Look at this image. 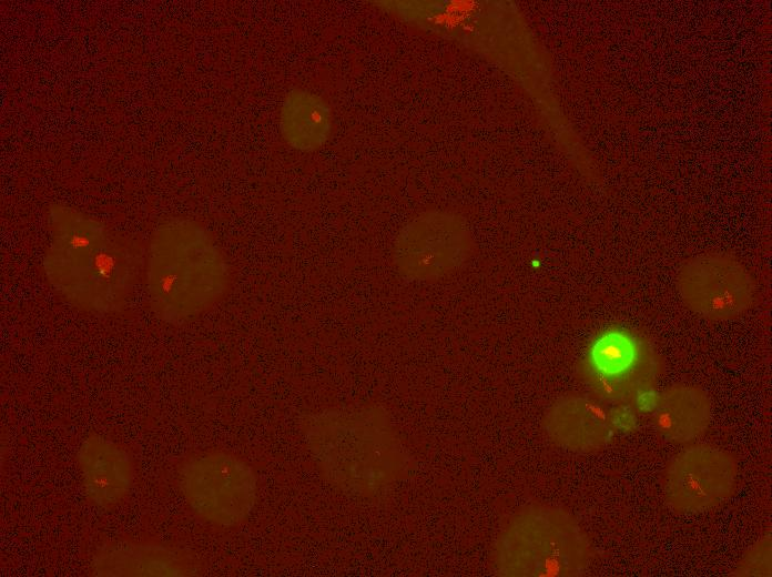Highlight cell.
<instances>
[{
	"instance_id": "cell-1",
	"label": "cell",
	"mask_w": 772,
	"mask_h": 577,
	"mask_svg": "<svg viewBox=\"0 0 772 577\" xmlns=\"http://www.w3.org/2000/svg\"><path fill=\"white\" fill-rule=\"evenodd\" d=\"M301 427L318 473L341 490L373 493L405 468L403 447L378 409L326 408L303 417Z\"/></svg>"
},
{
	"instance_id": "cell-2",
	"label": "cell",
	"mask_w": 772,
	"mask_h": 577,
	"mask_svg": "<svg viewBox=\"0 0 772 577\" xmlns=\"http://www.w3.org/2000/svg\"><path fill=\"white\" fill-rule=\"evenodd\" d=\"M153 250L145 285L153 311L166 322L197 317L220 303L232 284L223 253L199 226L181 223Z\"/></svg>"
},
{
	"instance_id": "cell-3",
	"label": "cell",
	"mask_w": 772,
	"mask_h": 577,
	"mask_svg": "<svg viewBox=\"0 0 772 577\" xmlns=\"http://www.w3.org/2000/svg\"><path fill=\"white\" fill-rule=\"evenodd\" d=\"M141 261L130 252L94 244L75 232L55 244L44 261L51 285L75 307L109 314L124 307L138 283Z\"/></svg>"
},
{
	"instance_id": "cell-4",
	"label": "cell",
	"mask_w": 772,
	"mask_h": 577,
	"mask_svg": "<svg viewBox=\"0 0 772 577\" xmlns=\"http://www.w3.org/2000/svg\"><path fill=\"white\" fill-rule=\"evenodd\" d=\"M499 548L501 570L512 576H577L591 555L588 537L571 515L540 505L511 522Z\"/></svg>"
},
{
	"instance_id": "cell-5",
	"label": "cell",
	"mask_w": 772,
	"mask_h": 577,
	"mask_svg": "<svg viewBox=\"0 0 772 577\" xmlns=\"http://www.w3.org/2000/svg\"><path fill=\"white\" fill-rule=\"evenodd\" d=\"M179 486L192 512L217 527L244 523L255 507L258 482L253 467L225 451L187 457L179 467Z\"/></svg>"
},
{
	"instance_id": "cell-6",
	"label": "cell",
	"mask_w": 772,
	"mask_h": 577,
	"mask_svg": "<svg viewBox=\"0 0 772 577\" xmlns=\"http://www.w3.org/2000/svg\"><path fill=\"white\" fill-rule=\"evenodd\" d=\"M738 466L727 451L699 444L677 454L667 465L662 489L667 504L680 513L719 506L734 492Z\"/></svg>"
},
{
	"instance_id": "cell-7",
	"label": "cell",
	"mask_w": 772,
	"mask_h": 577,
	"mask_svg": "<svg viewBox=\"0 0 772 577\" xmlns=\"http://www.w3.org/2000/svg\"><path fill=\"white\" fill-rule=\"evenodd\" d=\"M677 287L692 312L711 321L738 317L754 297L750 273L724 255H703L685 262L678 271Z\"/></svg>"
},
{
	"instance_id": "cell-8",
	"label": "cell",
	"mask_w": 772,
	"mask_h": 577,
	"mask_svg": "<svg viewBox=\"0 0 772 577\" xmlns=\"http://www.w3.org/2000/svg\"><path fill=\"white\" fill-rule=\"evenodd\" d=\"M468 234L453 217L424 214L400 232L394 251L398 271L407 279H438L455 270L466 257Z\"/></svg>"
},
{
	"instance_id": "cell-9",
	"label": "cell",
	"mask_w": 772,
	"mask_h": 577,
	"mask_svg": "<svg viewBox=\"0 0 772 577\" xmlns=\"http://www.w3.org/2000/svg\"><path fill=\"white\" fill-rule=\"evenodd\" d=\"M95 576H196L203 571L199 557L158 540L120 537L100 546L92 558Z\"/></svg>"
},
{
	"instance_id": "cell-10",
	"label": "cell",
	"mask_w": 772,
	"mask_h": 577,
	"mask_svg": "<svg viewBox=\"0 0 772 577\" xmlns=\"http://www.w3.org/2000/svg\"><path fill=\"white\" fill-rule=\"evenodd\" d=\"M589 367L596 386L609 398L621 399L637 393L653 376L648 352L623 332H608L592 344Z\"/></svg>"
},
{
	"instance_id": "cell-11",
	"label": "cell",
	"mask_w": 772,
	"mask_h": 577,
	"mask_svg": "<svg viewBox=\"0 0 772 577\" xmlns=\"http://www.w3.org/2000/svg\"><path fill=\"white\" fill-rule=\"evenodd\" d=\"M84 493L103 509H113L129 495L134 480V465L120 444L99 434L89 435L77 454Z\"/></svg>"
},
{
	"instance_id": "cell-12",
	"label": "cell",
	"mask_w": 772,
	"mask_h": 577,
	"mask_svg": "<svg viewBox=\"0 0 772 577\" xmlns=\"http://www.w3.org/2000/svg\"><path fill=\"white\" fill-rule=\"evenodd\" d=\"M545 427L557 444L578 452L603 447L612 437V422L593 401L568 396L548 411Z\"/></svg>"
},
{
	"instance_id": "cell-13",
	"label": "cell",
	"mask_w": 772,
	"mask_h": 577,
	"mask_svg": "<svg viewBox=\"0 0 772 577\" xmlns=\"http://www.w3.org/2000/svg\"><path fill=\"white\" fill-rule=\"evenodd\" d=\"M711 403L707 393L693 385H676L660 394L653 421L667 441L685 444L702 435L709 426Z\"/></svg>"
},
{
	"instance_id": "cell-14",
	"label": "cell",
	"mask_w": 772,
	"mask_h": 577,
	"mask_svg": "<svg viewBox=\"0 0 772 577\" xmlns=\"http://www.w3.org/2000/svg\"><path fill=\"white\" fill-rule=\"evenodd\" d=\"M280 122L282 135L291 146L302 151L316 150L329 136L331 109L321 97L296 90L284 100Z\"/></svg>"
},
{
	"instance_id": "cell-15",
	"label": "cell",
	"mask_w": 772,
	"mask_h": 577,
	"mask_svg": "<svg viewBox=\"0 0 772 577\" xmlns=\"http://www.w3.org/2000/svg\"><path fill=\"white\" fill-rule=\"evenodd\" d=\"M771 538L763 537L743 556L732 575L771 576Z\"/></svg>"
}]
</instances>
